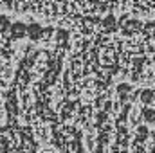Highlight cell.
<instances>
[{
    "label": "cell",
    "instance_id": "cell-2",
    "mask_svg": "<svg viewBox=\"0 0 155 153\" xmlns=\"http://www.w3.org/2000/svg\"><path fill=\"white\" fill-rule=\"evenodd\" d=\"M41 34H43V29L40 27L38 24H31V25H27V36H29L31 40L41 38Z\"/></svg>",
    "mask_w": 155,
    "mask_h": 153
},
{
    "label": "cell",
    "instance_id": "cell-1",
    "mask_svg": "<svg viewBox=\"0 0 155 153\" xmlns=\"http://www.w3.org/2000/svg\"><path fill=\"white\" fill-rule=\"evenodd\" d=\"M24 34H27V25H24L22 22H15L11 25V36L13 38H24Z\"/></svg>",
    "mask_w": 155,
    "mask_h": 153
}]
</instances>
